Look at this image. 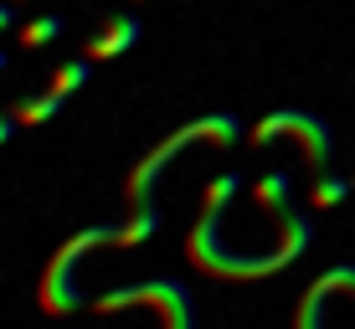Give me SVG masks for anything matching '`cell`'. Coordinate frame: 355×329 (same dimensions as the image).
Instances as JSON below:
<instances>
[{
	"instance_id": "cell-1",
	"label": "cell",
	"mask_w": 355,
	"mask_h": 329,
	"mask_svg": "<svg viewBox=\"0 0 355 329\" xmlns=\"http://www.w3.org/2000/svg\"><path fill=\"white\" fill-rule=\"evenodd\" d=\"M237 186H242V180L232 175V170H227V175H216L211 186H206V206H201V216H196V226H191V237H186V258L201 267V273L232 278V283L284 273V267L299 258V252H309V242H314L309 211H299V206H293L288 175H284V170H273V175H263L258 186H252V196H258V206H268V211L278 216V247H273V252L227 247L222 222H227V206H232V196H237Z\"/></svg>"
},
{
	"instance_id": "cell-2",
	"label": "cell",
	"mask_w": 355,
	"mask_h": 329,
	"mask_svg": "<svg viewBox=\"0 0 355 329\" xmlns=\"http://www.w3.org/2000/svg\"><path fill=\"white\" fill-rule=\"evenodd\" d=\"M242 139V124L232 114H206V118H196V124L186 129H175L170 139H160L150 154H144L139 165L129 170V180H124V196H129V222L119 226V237H114V247H144V242L160 231V206H155V190H160V180H165V170L170 160H175L186 144H237Z\"/></svg>"
},
{
	"instance_id": "cell-3",
	"label": "cell",
	"mask_w": 355,
	"mask_h": 329,
	"mask_svg": "<svg viewBox=\"0 0 355 329\" xmlns=\"http://www.w3.org/2000/svg\"><path fill=\"white\" fill-rule=\"evenodd\" d=\"M114 237H119V226H83L78 237L62 242V252L46 263L42 288H36V303H42V314H52V319H67V314L83 309V294H78V263L88 258L93 247H114Z\"/></svg>"
},
{
	"instance_id": "cell-4",
	"label": "cell",
	"mask_w": 355,
	"mask_h": 329,
	"mask_svg": "<svg viewBox=\"0 0 355 329\" xmlns=\"http://www.w3.org/2000/svg\"><path fill=\"white\" fill-rule=\"evenodd\" d=\"M129 303H155L165 329H191V324H196V303H191V294H186V283H175V278H150V283L114 288V294L93 299V309H98V314H119V309H129Z\"/></svg>"
},
{
	"instance_id": "cell-5",
	"label": "cell",
	"mask_w": 355,
	"mask_h": 329,
	"mask_svg": "<svg viewBox=\"0 0 355 329\" xmlns=\"http://www.w3.org/2000/svg\"><path fill=\"white\" fill-rule=\"evenodd\" d=\"M299 139V150L309 154V165L314 170H329V154H335V134H329L324 118H314V114H299V108H284V114H268L258 129L248 134L252 144H268V139Z\"/></svg>"
},
{
	"instance_id": "cell-6",
	"label": "cell",
	"mask_w": 355,
	"mask_h": 329,
	"mask_svg": "<svg viewBox=\"0 0 355 329\" xmlns=\"http://www.w3.org/2000/svg\"><path fill=\"white\" fill-rule=\"evenodd\" d=\"M134 42H139V21H134V16H114V21H108V26H103V31H98L93 42H88V52H83V57L103 62V57H119V52H129Z\"/></svg>"
},
{
	"instance_id": "cell-7",
	"label": "cell",
	"mask_w": 355,
	"mask_h": 329,
	"mask_svg": "<svg viewBox=\"0 0 355 329\" xmlns=\"http://www.w3.org/2000/svg\"><path fill=\"white\" fill-rule=\"evenodd\" d=\"M350 196V180L335 175V170H314V186H309V206L314 211H329V206H340Z\"/></svg>"
},
{
	"instance_id": "cell-8",
	"label": "cell",
	"mask_w": 355,
	"mask_h": 329,
	"mask_svg": "<svg viewBox=\"0 0 355 329\" xmlns=\"http://www.w3.org/2000/svg\"><path fill=\"white\" fill-rule=\"evenodd\" d=\"M57 108H62V98L46 88V93H36V98H21L16 108H10V114H16V118H21V129H26V124H46Z\"/></svg>"
},
{
	"instance_id": "cell-9",
	"label": "cell",
	"mask_w": 355,
	"mask_h": 329,
	"mask_svg": "<svg viewBox=\"0 0 355 329\" xmlns=\"http://www.w3.org/2000/svg\"><path fill=\"white\" fill-rule=\"evenodd\" d=\"M88 72H93V57H78V62H62L52 72V93L57 98H72V93L83 88V82H88Z\"/></svg>"
},
{
	"instance_id": "cell-10",
	"label": "cell",
	"mask_w": 355,
	"mask_h": 329,
	"mask_svg": "<svg viewBox=\"0 0 355 329\" xmlns=\"http://www.w3.org/2000/svg\"><path fill=\"white\" fill-rule=\"evenodd\" d=\"M62 31H67L62 16H42V21H31V26L21 31V42H26V46H46V42H57Z\"/></svg>"
},
{
	"instance_id": "cell-11",
	"label": "cell",
	"mask_w": 355,
	"mask_h": 329,
	"mask_svg": "<svg viewBox=\"0 0 355 329\" xmlns=\"http://www.w3.org/2000/svg\"><path fill=\"white\" fill-rule=\"evenodd\" d=\"M16 129H21V118H16V114H0V144H6Z\"/></svg>"
},
{
	"instance_id": "cell-12",
	"label": "cell",
	"mask_w": 355,
	"mask_h": 329,
	"mask_svg": "<svg viewBox=\"0 0 355 329\" xmlns=\"http://www.w3.org/2000/svg\"><path fill=\"white\" fill-rule=\"evenodd\" d=\"M10 21H16V6H0V31H6Z\"/></svg>"
},
{
	"instance_id": "cell-13",
	"label": "cell",
	"mask_w": 355,
	"mask_h": 329,
	"mask_svg": "<svg viewBox=\"0 0 355 329\" xmlns=\"http://www.w3.org/2000/svg\"><path fill=\"white\" fill-rule=\"evenodd\" d=\"M6 62H10V57H6V52H0V72H6Z\"/></svg>"
}]
</instances>
